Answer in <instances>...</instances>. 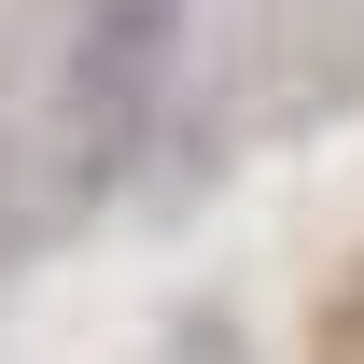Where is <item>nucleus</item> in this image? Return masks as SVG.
<instances>
[{
  "label": "nucleus",
  "instance_id": "nucleus-1",
  "mask_svg": "<svg viewBox=\"0 0 364 364\" xmlns=\"http://www.w3.org/2000/svg\"><path fill=\"white\" fill-rule=\"evenodd\" d=\"M168 70H182V0H70V140L85 168H127L154 112H168Z\"/></svg>",
  "mask_w": 364,
  "mask_h": 364
}]
</instances>
